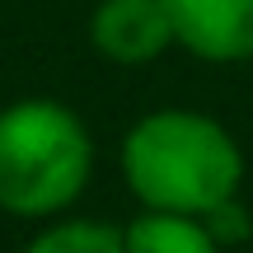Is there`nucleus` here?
<instances>
[{"mask_svg":"<svg viewBox=\"0 0 253 253\" xmlns=\"http://www.w3.org/2000/svg\"><path fill=\"white\" fill-rule=\"evenodd\" d=\"M122 178L145 211L216 216L244 183V155L216 118L192 108L145 113L122 141Z\"/></svg>","mask_w":253,"mask_h":253,"instance_id":"obj_1","label":"nucleus"},{"mask_svg":"<svg viewBox=\"0 0 253 253\" xmlns=\"http://www.w3.org/2000/svg\"><path fill=\"white\" fill-rule=\"evenodd\" d=\"M94 173V141L80 113L56 99L0 108V211L52 220L80 202Z\"/></svg>","mask_w":253,"mask_h":253,"instance_id":"obj_2","label":"nucleus"},{"mask_svg":"<svg viewBox=\"0 0 253 253\" xmlns=\"http://www.w3.org/2000/svg\"><path fill=\"white\" fill-rule=\"evenodd\" d=\"M89 42L113 66H145L173 47V19L164 0H99Z\"/></svg>","mask_w":253,"mask_h":253,"instance_id":"obj_3","label":"nucleus"},{"mask_svg":"<svg viewBox=\"0 0 253 253\" xmlns=\"http://www.w3.org/2000/svg\"><path fill=\"white\" fill-rule=\"evenodd\" d=\"M173 42L202 61H249L253 56V0H164Z\"/></svg>","mask_w":253,"mask_h":253,"instance_id":"obj_4","label":"nucleus"},{"mask_svg":"<svg viewBox=\"0 0 253 253\" xmlns=\"http://www.w3.org/2000/svg\"><path fill=\"white\" fill-rule=\"evenodd\" d=\"M126 253H220L211 220L178 216V211H141L122 230Z\"/></svg>","mask_w":253,"mask_h":253,"instance_id":"obj_5","label":"nucleus"},{"mask_svg":"<svg viewBox=\"0 0 253 253\" xmlns=\"http://www.w3.org/2000/svg\"><path fill=\"white\" fill-rule=\"evenodd\" d=\"M24 253H126V244L118 225L71 216V220H52Z\"/></svg>","mask_w":253,"mask_h":253,"instance_id":"obj_6","label":"nucleus"}]
</instances>
